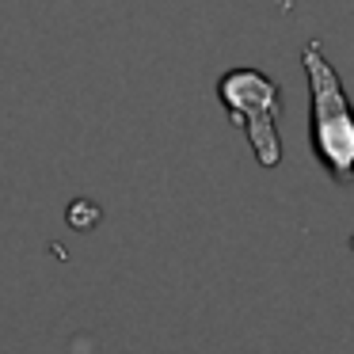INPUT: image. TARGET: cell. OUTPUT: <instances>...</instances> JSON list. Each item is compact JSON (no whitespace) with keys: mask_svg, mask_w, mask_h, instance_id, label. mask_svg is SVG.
<instances>
[{"mask_svg":"<svg viewBox=\"0 0 354 354\" xmlns=\"http://www.w3.org/2000/svg\"><path fill=\"white\" fill-rule=\"evenodd\" d=\"M301 65H305L308 100H313V118H308L313 153L335 183H351L354 179V103L346 100L343 80H339L335 65L324 57L320 42H305Z\"/></svg>","mask_w":354,"mask_h":354,"instance_id":"obj_1","label":"cell"},{"mask_svg":"<svg viewBox=\"0 0 354 354\" xmlns=\"http://www.w3.org/2000/svg\"><path fill=\"white\" fill-rule=\"evenodd\" d=\"M217 100L232 122L244 130L255 160L263 168H278L282 164V138H278L282 92L274 80L259 69H229L217 80Z\"/></svg>","mask_w":354,"mask_h":354,"instance_id":"obj_2","label":"cell"}]
</instances>
